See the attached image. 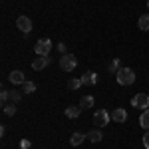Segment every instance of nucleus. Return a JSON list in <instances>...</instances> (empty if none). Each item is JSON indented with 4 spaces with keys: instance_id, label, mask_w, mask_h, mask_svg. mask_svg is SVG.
<instances>
[{
    "instance_id": "nucleus-1",
    "label": "nucleus",
    "mask_w": 149,
    "mask_h": 149,
    "mask_svg": "<svg viewBox=\"0 0 149 149\" xmlns=\"http://www.w3.org/2000/svg\"><path fill=\"white\" fill-rule=\"evenodd\" d=\"M115 80L119 86H131L135 81V72L131 68H121L117 74H115Z\"/></svg>"
},
{
    "instance_id": "nucleus-2",
    "label": "nucleus",
    "mask_w": 149,
    "mask_h": 149,
    "mask_svg": "<svg viewBox=\"0 0 149 149\" xmlns=\"http://www.w3.org/2000/svg\"><path fill=\"white\" fill-rule=\"evenodd\" d=\"M76 66H78V60L74 54H62L60 56V68L64 72H72V70H76Z\"/></svg>"
},
{
    "instance_id": "nucleus-3",
    "label": "nucleus",
    "mask_w": 149,
    "mask_h": 149,
    "mask_svg": "<svg viewBox=\"0 0 149 149\" xmlns=\"http://www.w3.org/2000/svg\"><path fill=\"white\" fill-rule=\"evenodd\" d=\"M50 50H52V40H48V38L38 40L34 46V52L38 56H50Z\"/></svg>"
},
{
    "instance_id": "nucleus-4",
    "label": "nucleus",
    "mask_w": 149,
    "mask_h": 149,
    "mask_svg": "<svg viewBox=\"0 0 149 149\" xmlns=\"http://www.w3.org/2000/svg\"><path fill=\"white\" fill-rule=\"evenodd\" d=\"M109 119H111V113H107V109H97L93 113V123L97 127H105L109 123Z\"/></svg>"
},
{
    "instance_id": "nucleus-5",
    "label": "nucleus",
    "mask_w": 149,
    "mask_h": 149,
    "mask_svg": "<svg viewBox=\"0 0 149 149\" xmlns=\"http://www.w3.org/2000/svg\"><path fill=\"white\" fill-rule=\"evenodd\" d=\"M131 105L137 107V109H141V111L147 109V107H149V93H137V95H133Z\"/></svg>"
},
{
    "instance_id": "nucleus-6",
    "label": "nucleus",
    "mask_w": 149,
    "mask_h": 149,
    "mask_svg": "<svg viewBox=\"0 0 149 149\" xmlns=\"http://www.w3.org/2000/svg\"><path fill=\"white\" fill-rule=\"evenodd\" d=\"M16 26L22 30L24 34H30V32H32V20H30L28 16H20V18L16 20Z\"/></svg>"
},
{
    "instance_id": "nucleus-7",
    "label": "nucleus",
    "mask_w": 149,
    "mask_h": 149,
    "mask_svg": "<svg viewBox=\"0 0 149 149\" xmlns=\"http://www.w3.org/2000/svg\"><path fill=\"white\" fill-rule=\"evenodd\" d=\"M48 64H50V56H38L34 62H32V68H34L36 72H40V70L46 68Z\"/></svg>"
},
{
    "instance_id": "nucleus-8",
    "label": "nucleus",
    "mask_w": 149,
    "mask_h": 149,
    "mask_svg": "<svg viewBox=\"0 0 149 149\" xmlns=\"http://www.w3.org/2000/svg\"><path fill=\"white\" fill-rule=\"evenodd\" d=\"M8 80H10L12 84H16V86H22L24 81H26V78H24V74L20 72V70H12L10 76H8Z\"/></svg>"
},
{
    "instance_id": "nucleus-9",
    "label": "nucleus",
    "mask_w": 149,
    "mask_h": 149,
    "mask_svg": "<svg viewBox=\"0 0 149 149\" xmlns=\"http://www.w3.org/2000/svg\"><path fill=\"white\" fill-rule=\"evenodd\" d=\"M111 119L117 121V123H123V121L127 119V111L123 109V107H115L113 111H111Z\"/></svg>"
},
{
    "instance_id": "nucleus-10",
    "label": "nucleus",
    "mask_w": 149,
    "mask_h": 149,
    "mask_svg": "<svg viewBox=\"0 0 149 149\" xmlns=\"http://www.w3.org/2000/svg\"><path fill=\"white\" fill-rule=\"evenodd\" d=\"M97 81V74L95 72H86L84 76H81V84L84 86H93Z\"/></svg>"
},
{
    "instance_id": "nucleus-11",
    "label": "nucleus",
    "mask_w": 149,
    "mask_h": 149,
    "mask_svg": "<svg viewBox=\"0 0 149 149\" xmlns=\"http://www.w3.org/2000/svg\"><path fill=\"white\" fill-rule=\"evenodd\" d=\"M80 113H81V105H70V107H66V117H70V119L80 117Z\"/></svg>"
},
{
    "instance_id": "nucleus-12",
    "label": "nucleus",
    "mask_w": 149,
    "mask_h": 149,
    "mask_svg": "<svg viewBox=\"0 0 149 149\" xmlns=\"http://www.w3.org/2000/svg\"><path fill=\"white\" fill-rule=\"evenodd\" d=\"M137 26H139V30H143V32H149V12H145V14H141V16H139Z\"/></svg>"
},
{
    "instance_id": "nucleus-13",
    "label": "nucleus",
    "mask_w": 149,
    "mask_h": 149,
    "mask_svg": "<svg viewBox=\"0 0 149 149\" xmlns=\"http://www.w3.org/2000/svg\"><path fill=\"white\" fill-rule=\"evenodd\" d=\"M139 125L143 127V129H147V131H149V107L141 111V115H139Z\"/></svg>"
},
{
    "instance_id": "nucleus-14",
    "label": "nucleus",
    "mask_w": 149,
    "mask_h": 149,
    "mask_svg": "<svg viewBox=\"0 0 149 149\" xmlns=\"http://www.w3.org/2000/svg\"><path fill=\"white\" fill-rule=\"evenodd\" d=\"M86 139H88V135H84V133H80V131H76V133H74V135L70 137V143H72V145L76 147V145H80V143H84Z\"/></svg>"
},
{
    "instance_id": "nucleus-15",
    "label": "nucleus",
    "mask_w": 149,
    "mask_h": 149,
    "mask_svg": "<svg viewBox=\"0 0 149 149\" xmlns=\"http://www.w3.org/2000/svg\"><path fill=\"white\" fill-rule=\"evenodd\" d=\"M119 70H121V60H117V58L107 64V72H109V74H117Z\"/></svg>"
},
{
    "instance_id": "nucleus-16",
    "label": "nucleus",
    "mask_w": 149,
    "mask_h": 149,
    "mask_svg": "<svg viewBox=\"0 0 149 149\" xmlns=\"http://www.w3.org/2000/svg\"><path fill=\"white\" fill-rule=\"evenodd\" d=\"M88 139H90L92 143H100V141L103 139V135H102V131H100V129H92V131L88 133Z\"/></svg>"
},
{
    "instance_id": "nucleus-17",
    "label": "nucleus",
    "mask_w": 149,
    "mask_h": 149,
    "mask_svg": "<svg viewBox=\"0 0 149 149\" xmlns=\"http://www.w3.org/2000/svg\"><path fill=\"white\" fill-rule=\"evenodd\" d=\"M80 105H81V109H90V107H93V97L92 95H84L81 102H80Z\"/></svg>"
},
{
    "instance_id": "nucleus-18",
    "label": "nucleus",
    "mask_w": 149,
    "mask_h": 149,
    "mask_svg": "<svg viewBox=\"0 0 149 149\" xmlns=\"http://www.w3.org/2000/svg\"><path fill=\"white\" fill-rule=\"evenodd\" d=\"M22 92H26V93L36 92V84H34V81H24V84H22Z\"/></svg>"
},
{
    "instance_id": "nucleus-19",
    "label": "nucleus",
    "mask_w": 149,
    "mask_h": 149,
    "mask_svg": "<svg viewBox=\"0 0 149 149\" xmlns=\"http://www.w3.org/2000/svg\"><path fill=\"white\" fill-rule=\"evenodd\" d=\"M80 86H84V84H81V78H76V80H70L68 81V88H70V90H78Z\"/></svg>"
},
{
    "instance_id": "nucleus-20",
    "label": "nucleus",
    "mask_w": 149,
    "mask_h": 149,
    "mask_svg": "<svg viewBox=\"0 0 149 149\" xmlns=\"http://www.w3.org/2000/svg\"><path fill=\"white\" fill-rule=\"evenodd\" d=\"M4 113H6V115H14V113H16L14 103H4Z\"/></svg>"
},
{
    "instance_id": "nucleus-21",
    "label": "nucleus",
    "mask_w": 149,
    "mask_h": 149,
    "mask_svg": "<svg viewBox=\"0 0 149 149\" xmlns=\"http://www.w3.org/2000/svg\"><path fill=\"white\" fill-rule=\"evenodd\" d=\"M10 100L14 103H18L20 100H22V93H20V92H10Z\"/></svg>"
},
{
    "instance_id": "nucleus-22",
    "label": "nucleus",
    "mask_w": 149,
    "mask_h": 149,
    "mask_svg": "<svg viewBox=\"0 0 149 149\" xmlns=\"http://www.w3.org/2000/svg\"><path fill=\"white\" fill-rule=\"evenodd\" d=\"M0 100H2V102L6 103L8 100H10V92H6V90H2V92H0Z\"/></svg>"
},
{
    "instance_id": "nucleus-23",
    "label": "nucleus",
    "mask_w": 149,
    "mask_h": 149,
    "mask_svg": "<svg viewBox=\"0 0 149 149\" xmlns=\"http://www.w3.org/2000/svg\"><path fill=\"white\" fill-rule=\"evenodd\" d=\"M30 145H32V143H30L28 139H22V141H20V149H30Z\"/></svg>"
},
{
    "instance_id": "nucleus-24",
    "label": "nucleus",
    "mask_w": 149,
    "mask_h": 149,
    "mask_svg": "<svg viewBox=\"0 0 149 149\" xmlns=\"http://www.w3.org/2000/svg\"><path fill=\"white\" fill-rule=\"evenodd\" d=\"M143 147H145V149H149V131L145 133V135H143Z\"/></svg>"
},
{
    "instance_id": "nucleus-25",
    "label": "nucleus",
    "mask_w": 149,
    "mask_h": 149,
    "mask_svg": "<svg viewBox=\"0 0 149 149\" xmlns=\"http://www.w3.org/2000/svg\"><path fill=\"white\" fill-rule=\"evenodd\" d=\"M58 52H60V54H68V52H66V44H58Z\"/></svg>"
},
{
    "instance_id": "nucleus-26",
    "label": "nucleus",
    "mask_w": 149,
    "mask_h": 149,
    "mask_svg": "<svg viewBox=\"0 0 149 149\" xmlns=\"http://www.w3.org/2000/svg\"><path fill=\"white\" fill-rule=\"evenodd\" d=\"M147 8H149V2H147Z\"/></svg>"
}]
</instances>
